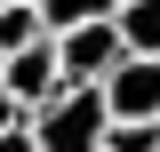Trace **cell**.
<instances>
[{"label": "cell", "mask_w": 160, "mask_h": 152, "mask_svg": "<svg viewBox=\"0 0 160 152\" xmlns=\"http://www.w3.org/2000/svg\"><path fill=\"white\" fill-rule=\"evenodd\" d=\"M0 8H40V0H0Z\"/></svg>", "instance_id": "8fae6325"}, {"label": "cell", "mask_w": 160, "mask_h": 152, "mask_svg": "<svg viewBox=\"0 0 160 152\" xmlns=\"http://www.w3.org/2000/svg\"><path fill=\"white\" fill-rule=\"evenodd\" d=\"M104 112L112 128H160V56H128L104 80Z\"/></svg>", "instance_id": "3957f363"}, {"label": "cell", "mask_w": 160, "mask_h": 152, "mask_svg": "<svg viewBox=\"0 0 160 152\" xmlns=\"http://www.w3.org/2000/svg\"><path fill=\"white\" fill-rule=\"evenodd\" d=\"M64 96V64H56V40H32L24 56H8V104H16L24 120L40 112V104H56Z\"/></svg>", "instance_id": "277c9868"}, {"label": "cell", "mask_w": 160, "mask_h": 152, "mask_svg": "<svg viewBox=\"0 0 160 152\" xmlns=\"http://www.w3.org/2000/svg\"><path fill=\"white\" fill-rule=\"evenodd\" d=\"M32 136H40V152H104V136H112L104 88H64L56 104H40Z\"/></svg>", "instance_id": "6da1fadb"}, {"label": "cell", "mask_w": 160, "mask_h": 152, "mask_svg": "<svg viewBox=\"0 0 160 152\" xmlns=\"http://www.w3.org/2000/svg\"><path fill=\"white\" fill-rule=\"evenodd\" d=\"M0 152H40V136H32V120H16V128L0 136Z\"/></svg>", "instance_id": "9c48e42d"}, {"label": "cell", "mask_w": 160, "mask_h": 152, "mask_svg": "<svg viewBox=\"0 0 160 152\" xmlns=\"http://www.w3.org/2000/svg\"><path fill=\"white\" fill-rule=\"evenodd\" d=\"M128 16V0H40V24H48V40L80 32V24H120Z\"/></svg>", "instance_id": "5b68a950"}, {"label": "cell", "mask_w": 160, "mask_h": 152, "mask_svg": "<svg viewBox=\"0 0 160 152\" xmlns=\"http://www.w3.org/2000/svg\"><path fill=\"white\" fill-rule=\"evenodd\" d=\"M0 96H8V56H0Z\"/></svg>", "instance_id": "7c38bea8"}, {"label": "cell", "mask_w": 160, "mask_h": 152, "mask_svg": "<svg viewBox=\"0 0 160 152\" xmlns=\"http://www.w3.org/2000/svg\"><path fill=\"white\" fill-rule=\"evenodd\" d=\"M16 120H24V112H16V104H8V96H0V136H8V128H16Z\"/></svg>", "instance_id": "30bf717a"}, {"label": "cell", "mask_w": 160, "mask_h": 152, "mask_svg": "<svg viewBox=\"0 0 160 152\" xmlns=\"http://www.w3.org/2000/svg\"><path fill=\"white\" fill-rule=\"evenodd\" d=\"M32 40H48V24H40V8H0V56H24Z\"/></svg>", "instance_id": "52a82bcc"}, {"label": "cell", "mask_w": 160, "mask_h": 152, "mask_svg": "<svg viewBox=\"0 0 160 152\" xmlns=\"http://www.w3.org/2000/svg\"><path fill=\"white\" fill-rule=\"evenodd\" d=\"M104 152H160V128H112Z\"/></svg>", "instance_id": "ba28073f"}, {"label": "cell", "mask_w": 160, "mask_h": 152, "mask_svg": "<svg viewBox=\"0 0 160 152\" xmlns=\"http://www.w3.org/2000/svg\"><path fill=\"white\" fill-rule=\"evenodd\" d=\"M56 64H64V88H104L128 64V40H120V24H80L56 40Z\"/></svg>", "instance_id": "7a4b0ae2"}, {"label": "cell", "mask_w": 160, "mask_h": 152, "mask_svg": "<svg viewBox=\"0 0 160 152\" xmlns=\"http://www.w3.org/2000/svg\"><path fill=\"white\" fill-rule=\"evenodd\" d=\"M120 40H128V56H160V0H128Z\"/></svg>", "instance_id": "8992f818"}]
</instances>
